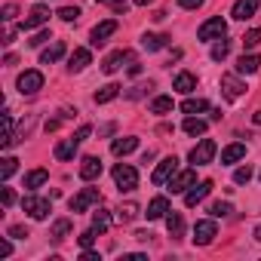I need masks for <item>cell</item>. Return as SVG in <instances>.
I'll return each instance as SVG.
<instances>
[{
	"label": "cell",
	"instance_id": "1",
	"mask_svg": "<svg viewBox=\"0 0 261 261\" xmlns=\"http://www.w3.org/2000/svg\"><path fill=\"white\" fill-rule=\"evenodd\" d=\"M114 181H117L120 194H123V191H136V188H139V172L129 166V163H117V166H114Z\"/></svg>",
	"mask_w": 261,
	"mask_h": 261
},
{
	"label": "cell",
	"instance_id": "2",
	"mask_svg": "<svg viewBox=\"0 0 261 261\" xmlns=\"http://www.w3.org/2000/svg\"><path fill=\"white\" fill-rule=\"evenodd\" d=\"M22 209L34 218V221H43V218H49V212H53V206H49V200H43V197H34V194H28L25 200H22Z\"/></svg>",
	"mask_w": 261,
	"mask_h": 261
},
{
	"label": "cell",
	"instance_id": "3",
	"mask_svg": "<svg viewBox=\"0 0 261 261\" xmlns=\"http://www.w3.org/2000/svg\"><path fill=\"white\" fill-rule=\"evenodd\" d=\"M224 34H227V25H224V19H221V16L206 19V22L200 25V31H197V37H200V40H206V43H209V40H221Z\"/></svg>",
	"mask_w": 261,
	"mask_h": 261
},
{
	"label": "cell",
	"instance_id": "4",
	"mask_svg": "<svg viewBox=\"0 0 261 261\" xmlns=\"http://www.w3.org/2000/svg\"><path fill=\"white\" fill-rule=\"evenodd\" d=\"M16 89H19L22 95H37V92L43 89V74H40V71H25V74H19Z\"/></svg>",
	"mask_w": 261,
	"mask_h": 261
},
{
	"label": "cell",
	"instance_id": "5",
	"mask_svg": "<svg viewBox=\"0 0 261 261\" xmlns=\"http://www.w3.org/2000/svg\"><path fill=\"white\" fill-rule=\"evenodd\" d=\"M212 157H215V142H212V139H203V142L194 145L191 154H188V160H191L194 166H206V163H212Z\"/></svg>",
	"mask_w": 261,
	"mask_h": 261
},
{
	"label": "cell",
	"instance_id": "6",
	"mask_svg": "<svg viewBox=\"0 0 261 261\" xmlns=\"http://www.w3.org/2000/svg\"><path fill=\"white\" fill-rule=\"evenodd\" d=\"M95 203H101L98 188H83L77 197H71V212H74V215H77V212H86V209L95 206Z\"/></svg>",
	"mask_w": 261,
	"mask_h": 261
},
{
	"label": "cell",
	"instance_id": "7",
	"mask_svg": "<svg viewBox=\"0 0 261 261\" xmlns=\"http://www.w3.org/2000/svg\"><path fill=\"white\" fill-rule=\"evenodd\" d=\"M175 172H178V157H163V160L157 163V169H154L151 181H154V185H166Z\"/></svg>",
	"mask_w": 261,
	"mask_h": 261
},
{
	"label": "cell",
	"instance_id": "8",
	"mask_svg": "<svg viewBox=\"0 0 261 261\" xmlns=\"http://www.w3.org/2000/svg\"><path fill=\"white\" fill-rule=\"evenodd\" d=\"M194 181H197V172H194V169H181V172H175V175L166 181V188H169L172 194H188V188H194Z\"/></svg>",
	"mask_w": 261,
	"mask_h": 261
},
{
	"label": "cell",
	"instance_id": "9",
	"mask_svg": "<svg viewBox=\"0 0 261 261\" xmlns=\"http://www.w3.org/2000/svg\"><path fill=\"white\" fill-rule=\"evenodd\" d=\"M114 34H117V19H105V22H98V25L92 28L89 40H92V46H105L108 37H114Z\"/></svg>",
	"mask_w": 261,
	"mask_h": 261
},
{
	"label": "cell",
	"instance_id": "10",
	"mask_svg": "<svg viewBox=\"0 0 261 261\" xmlns=\"http://www.w3.org/2000/svg\"><path fill=\"white\" fill-rule=\"evenodd\" d=\"M215 233H218V227H215L212 218H203V221L194 224V243H197V246H209V243L215 240Z\"/></svg>",
	"mask_w": 261,
	"mask_h": 261
},
{
	"label": "cell",
	"instance_id": "11",
	"mask_svg": "<svg viewBox=\"0 0 261 261\" xmlns=\"http://www.w3.org/2000/svg\"><path fill=\"white\" fill-rule=\"evenodd\" d=\"M221 92H224V98L237 101V98L246 92V83H243L240 77H233V74H224V77H221Z\"/></svg>",
	"mask_w": 261,
	"mask_h": 261
},
{
	"label": "cell",
	"instance_id": "12",
	"mask_svg": "<svg viewBox=\"0 0 261 261\" xmlns=\"http://www.w3.org/2000/svg\"><path fill=\"white\" fill-rule=\"evenodd\" d=\"M212 188H215V185H212L209 178H206V181H200V185H194V188L185 194V206H188V209H194L197 203H203V200L209 197V191H212Z\"/></svg>",
	"mask_w": 261,
	"mask_h": 261
},
{
	"label": "cell",
	"instance_id": "13",
	"mask_svg": "<svg viewBox=\"0 0 261 261\" xmlns=\"http://www.w3.org/2000/svg\"><path fill=\"white\" fill-rule=\"evenodd\" d=\"M255 13H258V0H237L233 10H230V16H233L237 22H246V19H252Z\"/></svg>",
	"mask_w": 261,
	"mask_h": 261
},
{
	"label": "cell",
	"instance_id": "14",
	"mask_svg": "<svg viewBox=\"0 0 261 261\" xmlns=\"http://www.w3.org/2000/svg\"><path fill=\"white\" fill-rule=\"evenodd\" d=\"M49 22V10L46 7H34L31 13H28V19L22 22V31H34V28H40V25H46Z\"/></svg>",
	"mask_w": 261,
	"mask_h": 261
},
{
	"label": "cell",
	"instance_id": "15",
	"mask_svg": "<svg viewBox=\"0 0 261 261\" xmlns=\"http://www.w3.org/2000/svg\"><path fill=\"white\" fill-rule=\"evenodd\" d=\"M101 175V160L98 157H83L80 160V178L83 181H95Z\"/></svg>",
	"mask_w": 261,
	"mask_h": 261
},
{
	"label": "cell",
	"instance_id": "16",
	"mask_svg": "<svg viewBox=\"0 0 261 261\" xmlns=\"http://www.w3.org/2000/svg\"><path fill=\"white\" fill-rule=\"evenodd\" d=\"M129 59H133V53L117 49V53H111V56L101 62V71H105V74H114V71H120V65H123V62H129Z\"/></svg>",
	"mask_w": 261,
	"mask_h": 261
},
{
	"label": "cell",
	"instance_id": "17",
	"mask_svg": "<svg viewBox=\"0 0 261 261\" xmlns=\"http://www.w3.org/2000/svg\"><path fill=\"white\" fill-rule=\"evenodd\" d=\"M89 62H92V53L80 46V49H74V53H71V59H68V71H71V74H74V71H83Z\"/></svg>",
	"mask_w": 261,
	"mask_h": 261
},
{
	"label": "cell",
	"instance_id": "18",
	"mask_svg": "<svg viewBox=\"0 0 261 261\" xmlns=\"http://www.w3.org/2000/svg\"><path fill=\"white\" fill-rule=\"evenodd\" d=\"M172 86H175L178 92H185V95H191V92L197 89V77H194L191 71H178V74H175V80H172Z\"/></svg>",
	"mask_w": 261,
	"mask_h": 261
},
{
	"label": "cell",
	"instance_id": "19",
	"mask_svg": "<svg viewBox=\"0 0 261 261\" xmlns=\"http://www.w3.org/2000/svg\"><path fill=\"white\" fill-rule=\"evenodd\" d=\"M166 212H169V200L166 197H154L151 203H148V221H157V218H166Z\"/></svg>",
	"mask_w": 261,
	"mask_h": 261
},
{
	"label": "cell",
	"instance_id": "20",
	"mask_svg": "<svg viewBox=\"0 0 261 261\" xmlns=\"http://www.w3.org/2000/svg\"><path fill=\"white\" fill-rule=\"evenodd\" d=\"M261 68V56H255V53H243L240 56V62H237V74H255Z\"/></svg>",
	"mask_w": 261,
	"mask_h": 261
},
{
	"label": "cell",
	"instance_id": "21",
	"mask_svg": "<svg viewBox=\"0 0 261 261\" xmlns=\"http://www.w3.org/2000/svg\"><path fill=\"white\" fill-rule=\"evenodd\" d=\"M139 148V139L136 136H126V139H117L114 145H111V151L117 154V157H126V154H133Z\"/></svg>",
	"mask_w": 261,
	"mask_h": 261
},
{
	"label": "cell",
	"instance_id": "22",
	"mask_svg": "<svg viewBox=\"0 0 261 261\" xmlns=\"http://www.w3.org/2000/svg\"><path fill=\"white\" fill-rule=\"evenodd\" d=\"M243 157H246V145H243V142H233V145H227V148L221 151V163H227V166L237 163V160H243Z\"/></svg>",
	"mask_w": 261,
	"mask_h": 261
},
{
	"label": "cell",
	"instance_id": "23",
	"mask_svg": "<svg viewBox=\"0 0 261 261\" xmlns=\"http://www.w3.org/2000/svg\"><path fill=\"white\" fill-rule=\"evenodd\" d=\"M166 227H169L172 240L185 237V218H181V212H166Z\"/></svg>",
	"mask_w": 261,
	"mask_h": 261
},
{
	"label": "cell",
	"instance_id": "24",
	"mask_svg": "<svg viewBox=\"0 0 261 261\" xmlns=\"http://www.w3.org/2000/svg\"><path fill=\"white\" fill-rule=\"evenodd\" d=\"M169 40H172L169 34H145V37H142V46H145L148 53H157V49H163Z\"/></svg>",
	"mask_w": 261,
	"mask_h": 261
},
{
	"label": "cell",
	"instance_id": "25",
	"mask_svg": "<svg viewBox=\"0 0 261 261\" xmlns=\"http://www.w3.org/2000/svg\"><path fill=\"white\" fill-rule=\"evenodd\" d=\"M62 56H65V43H62V40H56L49 49H43V53H40V65H53V62H59Z\"/></svg>",
	"mask_w": 261,
	"mask_h": 261
},
{
	"label": "cell",
	"instance_id": "26",
	"mask_svg": "<svg viewBox=\"0 0 261 261\" xmlns=\"http://www.w3.org/2000/svg\"><path fill=\"white\" fill-rule=\"evenodd\" d=\"M46 178H49L46 169H31V172L25 175V188H28V191H37L40 185H46Z\"/></svg>",
	"mask_w": 261,
	"mask_h": 261
},
{
	"label": "cell",
	"instance_id": "27",
	"mask_svg": "<svg viewBox=\"0 0 261 261\" xmlns=\"http://www.w3.org/2000/svg\"><path fill=\"white\" fill-rule=\"evenodd\" d=\"M120 95V86L117 83H108V86H101L98 92H95V105H108V101H114Z\"/></svg>",
	"mask_w": 261,
	"mask_h": 261
},
{
	"label": "cell",
	"instance_id": "28",
	"mask_svg": "<svg viewBox=\"0 0 261 261\" xmlns=\"http://www.w3.org/2000/svg\"><path fill=\"white\" fill-rule=\"evenodd\" d=\"M74 154H77V142L74 139H65V142L56 145V160H71Z\"/></svg>",
	"mask_w": 261,
	"mask_h": 261
},
{
	"label": "cell",
	"instance_id": "29",
	"mask_svg": "<svg viewBox=\"0 0 261 261\" xmlns=\"http://www.w3.org/2000/svg\"><path fill=\"white\" fill-rule=\"evenodd\" d=\"M185 133H188V136H203V133H206V120L188 114V120H185Z\"/></svg>",
	"mask_w": 261,
	"mask_h": 261
},
{
	"label": "cell",
	"instance_id": "30",
	"mask_svg": "<svg viewBox=\"0 0 261 261\" xmlns=\"http://www.w3.org/2000/svg\"><path fill=\"white\" fill-rule=\"evenodd\" d=\"M136 215H139V206H136V203H123V206L117 209V221H120V224H129Z\"/></svg>",
	"mask_w": 261,
	"mask_h": 261
},
{
	"label": "cell",
	"instance_id": "31",
	"mask_svg": "<svg viewBox=\"0 0 261 261\" xmlns=\"http://www.w3.org/2000/svg\"><path fill=\"white\" fill-rule=\"evenodd\" d=\"M181 111L185 114H203V111H209V101L206 98H188V101H181Z\"/></svg>",
	"mask_w": 261,
	"mask_h": 261
},
{
	"label": "cell",
	"instance_id": "32",
	"mask_svg": "<svg viewBox=\"0 0 261 261\" xmlns=\"http://www.w3.org/2000/svg\"><path fill=\"white\" fill-rule=\"evenodd\" d=\"M68 233H71V221H68V218H59V221L53 224V230H49L53 240H65Z\"/></svg>",
	"mask_w": 261,
	"mask_h": 261
},
{
	"label": "cell",
	"instance_id": "33",
	"mask_svg": "<svg viewBox=\"0 0 261 261\" xmlns=\"http://www.w3.org/2000/svg\"><path fill=\"white\" fill-rule=\"evenodd\" d=\"M151 111H154V114H169V111H172V98H169V95H157V98L151 101Z\"/></svg>",
	"mask_w": 261,
	"mask_h": 261
},
{
	"label": "cell",
	"instance_id": "34",
	"mask_svg": "<svg viewBox=\"0 0 261 261\" xmlns=\"http://www.w3.org/2000/svg\"><path fill=\"white\" fill-rule=\"evenodd\" d=\"M108 227H111V215H108V212H95V215H92V230H95V233H105Z\"/></svg>",
	"mask_w": 261,
	"mask_h": 261
},
{
	"label": "cell",
	"instance_id": "35",
	"mask_svg": "<svg viewBox=\"0 0 261 261\" xmlns=\"http://www.w3.org/2000/svg\"><path fill=\"white\" fill-rule=\"evenodd\" d=\"M227 53H230V40H224V37H221V40L212 46V59H215V62H224V59H227Z\"/></svg>",
	"mask_w": 261,
	"mask_h": 261
},
{
	"label": "cell",
	"instance_id": "36",
	"mask_svg": "<svg viewBox=\"0 0 261 261\" xmlns=\"http://www.w3.org/2000/svg\"><path fill=\"white\" fill-rule=\"evenodd\" d=\"M209 212H212V218H227V215L233 212V206H230V203H221V200H218V203H212V206H209Z\"/></svg>",
	"mask_w": 261,
	"mask_h": 261
},
{
	"label": "cell",
	"instance_id": "37",
	"mask_svg": "<svg viewBox=\"0 0 261 261\" xmlns=\"http://www.w3.org/2000/svg\"><path fill=\"white\" fill-rule=\"evenodd\" d=\"M258 43H261V31H258V28H252V31L243 34V46H246V49H255Z\"/></svg>",
	"mask_w": 261,
	"mask_h": 261
},
{
	"label": "cell",
	"instance_id": "38",
	"mask_svg": "<svg viewBox=\"0 0 261 261\" xmlns=\"http://www.w3.org/2000/svg\"><path fill=\"white\" fill-rule=\"evenodd\" d=\"M16 169H19V160H16V157H7V160H4V166H0V178L7 181V178L16 172Z\"/></svg>",
	"mask_w": 261,
	"mask_h": 261
},
{
	"label": "cell",
	"instance_id": "39",
	"mask_svg": "<svg viewBox=\"0 0 261 261\" xmlns=\"http://www.w3.org/2000/svg\"><path fill=\"white\" fill-rule=\"evenodd\" d=\"M59 19H65V22H77V19H80V7H62V10H59Z\"/></svg>",
	"mask_w": 261,
	"mask_h": 261
},
{
	"label": "cell",
	"instance_id": "40",
	"mask_svg": "<svg viewBox=\"0 0 261 261\" xmlns=\"http://www.w3.org/2000/svg\"><path fill=\"white\" fill-rule=\"evenodd\" d=\"M7 233H10V237H13V240H25V237H31V230H28V227H25V224H13V227H10V230H7Z\"/></svg>",
	"mask_w": 261,
	"mask_h": 261
},
{
	"label": "cell",
	"instance_id": "41",
	"mask_svg": "<svg viewBox=\"0 0 261 261\" xmlns=\"http://www.w3.org/2000/svg\"><path fill=\"white\" fill-rule=\"evenodd\" d=\"M16 16H19V7L16 4H7L4 10H0V19H4V22H13Z\"/></svg>",
	"mask_w": 261,
	"mask_h": 261
},
{
	"label": "cell",
	"instance_id": "42",
	"mask_svg": "<svg viewBox=\"0 0 261 261\" xmlns=\"http://www.w3.org/2000/svg\"><path fill=\"white\" fill-rule=\"evenodd\" d=\"M249 178H252V169H249V166H240V169L233 172V181H237V185H246Z\"/></svg>",
	"mask_w": 261,
	"mask_h": 261
},
{
	"label": "cell",
	"instance_id": "43",
	"mask_svg": "<svg viewBox=\"0 0 261 261\" xmlns=\"http://www.w3.org/2000/svg\"><path fill=\"white\" fill-rule=\"evenodd\" d=\"M95 4H105V7H111L114 13H126V0H95Z\"/></svg>",
	"mask_w": 261,
	"mask_h": 261
},
{
	"label": "cell",
	"instance_id": "44",
	"mask_svg": "<svg viewBox=\"0 0 261 261\" xmlns=\"http://www.w3.org/2000/svg\"><path fill=\"white\" fill-rule=\"evenodd\" d=\"M46 40H53V34H49V31H40V34H34V37L28 40V46H40V43H46Z\"/></svg>",
	"mask_w": 261,
	"mask_h": 261
},
{
	"label": "cell",
	"instance_id": "45",
	"mask_svg": "<svg viewBox=\"0 0 261 261\" xmlns=\"http://www.w3.org/2000/svg\"><path fill=\"white\" fill-rule=\"evenodd\" d=\"M0 203H4V206H13V203H16V194H13V188H4V191H0Z\"/></svg>",
	"mask_w": 261,
	"mask_h": 261
},
{
	"label": "cell",
	"instance_id": "46",
	"mask_svg": "<svg viewBox=\"0 0 261 261\" xmlns=\"http://www.w3.org/2000/svg\"><path fill=\"white\" fill-rule=\"evenodd\" d=\"M92 240H95V230H92V227L80 233V246H83V249H89V246H92Z\"/></svg>",
	"mask_w": 261,
	"mask_h": 261
},
{
	"label": "cell",
	"instance_id": "47",
	"mask_svg": "<svg viewBox=\"0 0 261 261\" xmlns=\"http://www.w3.org/2000/svg\"><path fill=\"white\" fill-rule=\"evenodd\" d=\"M89 133H92V126H80L77 133H74V142H77V145H80V142H86V139H89Z\"/></svg>",
	"mask_w": 261,
	"mask_h": 261
},
{
	"label": "cell",
	"instance_id": "48",
	"mask_svg": "<svg viewBox=\"0 0 261 261\" xmlns=\"http://www.w3.org/2000/svg\"><path fill=\"white\" fill-rule=\"evenodd\" d=\"M178 7H181V10H200L203 0H178Z\"/></svg>",
	"mask_w": 261,
	"mask_h": 261
},
{
	"label": "cell",
	"instance_id": "49",
	"mask_svg": "<svg viewBox=\"0 0 261 261\" xmlns=\"http://www.w3.org/2000/svg\"><path fill=\"white\" fill-rule=\"evenodd\" d=\"M80 261H101V255H98V252H92V249H83Z\"/></svg>",
	"mask_w": 261,
	"mask_h": 261
},
{
	"label": "cell",
	"instance_id": "50",
	"mask_svg": "<svg viewBox=\"0 0 261 261\" xmlns=\"http://www.w3.org/2000/svg\"><path fill=\"white\" fill-rule=\"evenodd\" d=\"M13 255V246H10V240H4L0 243V258H10Z\"/></svg>",
	"mask_w": 261,
	"mask_h": 261
},
{
	"label": "cell",
	"instance_id": "51",
	"mask_svg": "<svg viewBox=\"0 0 261 261\" xmlns=\"http://www.w3.org/2000/svg\"><path fill=\"white\" fill-rule=\"evenodd\" d=\"M13 37H16V28L10 25V28L4 31V40H0V43H7V46H10V43H13Z\"/></svg>",
	"mask_w": 261,
	"mask_h": 261
},
{
	"label": "cell",
	"instance_id": "52",
	"mask_svg": "<svg viewBox=\"0 0 261 261\" xmlns=\"http://www.w3.org/2000/svg\"><path fill=\"white\" fill-rule=\"evenodd\" d=\"M139 71H142V65H139L136 56H133V59H129V74H139Z\"/></svg>",
	"mask_w": 261,
	"mask_h": 261
},
{
	"label": "cell",
	"instance_id": "53",
	"mask_svg": "<svg viewBox=\"0 0 261 261\" xmlns=\"http://www.w3.org/2000/svg\"><path fill=\"white\" fill-rule=\"evenodd\" d=\"M136 240H139V243H148V240H151V233H148V230H136Z\"/></svg>",
	"mask_w": 261,
	"mask_h": 261
},
{
	"label": "cell",
	"instance_id": "54",
	"mask_svg": "<svg viewBox=\"0 0 261 261\" xmlns=\"http://www.w3.org/2000/svg\"><path fill=\"white\" fill-rule=\"evenodd\" d=\"M123 261H148V258H145V255H139V252H136V255H123Z\"/></svg>",
	"mask_w": 261,
	"mask_h": 261
},
{
	"label": "cell",
	"instance_id": "55",
	"mask_svg": "<svg viewBox=\"0 0 261 261\" xmlns=\"http://www.w3.org/2000/svg\"><path fill=\"white\" fill-rule=\"evenodd\" d=\"M136 7H148V4H154V0H133Z\"/></svg>",
	"mask_w": 261,
	"mask_h": 261
},
{
	"label": "cell",
	"instance_id": "56",
	"mask_svg": "<svg viewBox=\"0 0 261 261\" xmlns=\"http://www.w3.org/2000/svg\"><path fill=\"white\" fill-rule=\"evenodd\" d=\"M252 120H255V123L261 126V111H255V117H252Z\"/></svg>",
	"mask_w": 261,
	"mask_h": 261
},
{
	"label": "cell",
	"instance_id": "57",
	"mask_svg": "<svg viewBox=\"0 0 261 261\" xmlns=\"http://www.w3.org/2000/svg\"><path fill=\"white\" fill-rule=\"evenodd\" d=\"M255 240H261V224H258V227H255Z\"/></svg>",
	"mask_w": 261,
	"mask_h": 261
}]
</instances>
